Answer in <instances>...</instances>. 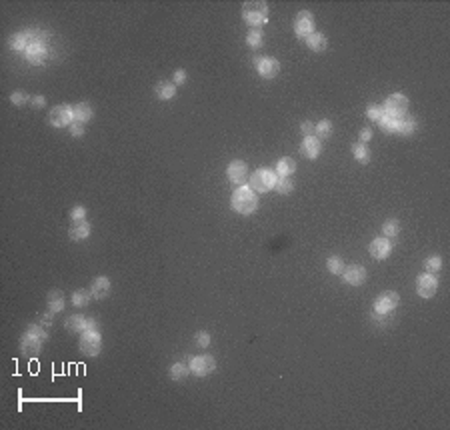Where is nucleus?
I'll return each instance as SVG.
<instances>
[{"label":"nucleus","mask_w":450,"mask_h":430,"mask_svg":"<svg viewBox=\"0 0 450 430\" xmlns=\"http://www.w3.org/2000/svg\"><path fill=\"white\" fill-rule=\"evenodd\" d=\"M46 338H48L46 328H42L40 324H30L20 338V352L26 358H36L42 352V346H44Z\"/></svg>","instance_id":"nucleus-1"},{"label":"nucleus","mask_w":450,"mask_h":430,"mask_svg":"<svg viewBox=\"0 0 450 430\" xmlns=\"http://www.w3.org/2000/svg\"><path fill=\"white\" fill-rule=\"evenodd\" d=\"M232 208L238 212V214H252L258 206V200H256V194L248 188V186H238L232 194Z\"/></svg>","instance_id":"nucleus-2"},{"label":"nucleus","mask_w":450,"mask_h":430,"mask_svg":"<svg viewBox=\"0 0 450 430\" xmlns=\"http://www.w3.org/2000/svg\"><path fill=\"white\" fill-rule=\"evenodd\" d=\"M242 18L246 24H250L254 28L262 26L268 20V4L258 2V0H254V2H244L242 4Z\"/></svg>","instance_id":"nucleus-3"},{"label":"nucleus","mask_w":450,"mask_h":430,"mask_svg":"<svg viewBox=\"0 0 450 430\" xmlns=\"http://www.w3.org/2000/svg\"><path fill=\"white\" fill-rule=\"evenodd\" d=\"M274 182H276V174L270 170V168H260L256 170L254 174H250L248 178V188L252 192H268L270 188H274Z\"/></svg>","instance_id":"nucleus-4"},{"label":"nucleus","mask_w":450,"mask_h":430,"mask_svg":"<svg viewBox=\"0 0 450 430\" xmlns=\"http://www.w3.org/2000/svg\"><path fill=\"white\" fill-rule=\"evenodd\" d=\"M384 114L390 116V118H404L406 112H408V98L400 92L388 96V100L384 102Z\"/></svg>","instance_id":"nucleus-5"},{"label":"nucleus","mask_w":450,"mask_h":430,"mask_svg":"<svg viewBox=\"0 0 450 430\" xmlns=\"http://www.w3.org/2000/svg\"><path fill=\"white\" fill-rule=\"evenodd\" d=\"M102 350V336L98 330H84L80 338V352L86 356H96Z\"/></svg>","instance_id":"nucleus-6"},{"label":"nucleus","mask_w":450,"mask_h":430,"mask_svg":"<svg viewBox=\"0 0 450 430\" xmlns=\"http://www.w3.org/2000/svg\"><path fill=\"white\" fill-rule=\"evenodd\" d=\"M48 124L56 126V128H66L74 122V114H72V108L66 106V104H60V106H54L50 112H48Z\"/></svg>","instance_id":"nucleus-7"},{"label":"nucleus","mask_w":450,"mask_h":430,"mask_svg":"<svg viewBox=\"0 0 450 430\" xmlns=\"http://www.w3.org/2000/svg\"><path fill=\"white\" fill-rule=\"evenodd\" d=\"M294 32L298 38H302V40H306V38L314 32V20H312V14L302 10V12H298L296 16V22H294Z\"/></svg>","instance_id":"nucleus-8"},{"label":"nucleus","mask_w":450,"mask_h":430,"mask_svg":"<svg viewBox=\"0 0 450 430\" xmlns=\"http://www.w3.org/2000/svg\"><path fill=\"white\" fill-rule=\"evenodd\" d=\"M396 306H398V294L392 290L382 292L376 300H374V312H376V314H388V312H392Z\"/></svg>","instance_id":"nucleus-9"},{"label":"nucleus","mask_w":450,"mask_h":430,"mask_svg":"<svg viewBox=\"0 0 450 430\" xmlns=\"http://www.w3.org/2000/svg\"><path fill=\"white\" fill-rule=\"evenodd\" d=\"M216 368V360L208 354H202V356H194L190 358V370L196 374V376H208L212 370Z\"/></svg>","instance_id":"nucleus-10"},{"label":"nucleus","mask_w":450,"mask_h":430,"mask_svg":"<svg viewBox=\"0 0 450 430\" xmlns=\"http://www.w3.org/2000/svg\"><path fill=\"white\" fill-rule=\"evenodd\" d=\"M254 66H256V70H258V74L262 76V78H274L276 74H278V70H280V64H278V60H274V58H268V56H262V58H254Z\"/></svg>","instance_id":"nucleus-11"},{"label":"nucleus","mask_w":450,"mask_h":430,"mask_svg":"<svg viewBox=\"0 0 450 430\" xmlns=\"http://www.w3.org/2000/svg\"><path fill=\"white\" fill-rule=\"evenodd\" d=\"M416 290H418V296H422V298H430V296H434L436 294V290H438V280H436V276L434 274H422V276H418V280H416Z\"/></svg>","instance_id":"nucleus-12"},{"label":"nucleus","mask_w":450,"mask_h":430,"mask_svg":"<svg viewBox=\"0 0 450 430\" xmlns=\"http://www.w3.org/2000/svg\"><path fill=\"white\" fill-rule=\"evenodd\" d=\"M342 276H344V282H346V284H350V286H360V284H364V280H366V270H364V266H360V264H350L348 268L342 270Z\"/></svg>","instance_id":"nucleus-13"},{"label":"nucleus","mask_w":450,"mask_h":430,"mask_svg":"<svg viewBox=\"0 0 450 430\" xmlns=\"http://www.w3.org/2000/svg\"><path fill=\"white\" fill-rule=\"evenodd\" d=\"M368 250H370V254H372L374 258L384 260V258H388V256H390V252H392V244H390V240H388L386 236H380V238H374V240L370 242Z\"/></svg>","instance_id":"nucleus-14"},{"label":"nucleus","mask_w":450,"mask_h":430,"mask_svg":"<svg viewBox=\"0 0 450 430\" xmlns=\"http://www.w3.org/2000/svg\"><path fill=\"white\" fill-rule=\"evenodd\" d=\"M226 174H228V180L232 184H244L246 176H248V170H246V164L242 160H232L226 168Z\"/></svg>","instance_id":"nucleus-15"},{"label":"nucleus","mask_w":450,"mask_h":430,"mask_svg":"<svg viewBox=\"0 0 450 430\" xmlns=\"http://www.w3.org/2000/svg\"><path fill=\"white\" fill-rule=\"evenodd\" d=\"M24 52H26L28 62H34V64H40V62L46 58V54H48V52H46V46H44L42 42H38V40H32Z\"/></svg>","instance_id":"nucleus-16"},{"label":"nucleus","mask_w":450,"mask_h":430,"mask_svg":"<svg viewBox=\"0 0 450 430\" xmlns=\"http://www.w3.org/2000/svg\"><path fill=\"white\" fill-rule=\"evenodd\" d=\"M320 148H322V146H320V140H318L316 136H304L302 144H300V152H302L306 158H310V160L318 158Z\"/></svg>","instance_id":"nucleus-17"},{"label":"nucleus","mask_w":450,"mask_h":430,"mask_svg":"<svg viewBox=\"0 0 450 430\" xmlns=\"http://www.w3.org/2000/svg\"><path fill=\"white\" fill-rule=\"evenodd\" d=\"M68 234L72 240H84L90 236V224L86 220H76V222H72Z\"/></svg>","instance_id":"nucleus-18"},{"label":"nucleus","mask_w":450,"mask_h":430,"mask_svg":"<svg viewBox=\"0 0 450 430\" xmlns=\"http://www.w3.org/2000/svg\"><path fill=\"white\" fill-rule=\"evenodd\" d=\"M90 292H92V298H98V300L106 298L108 292H110V280H108L106 276H98V278L92 282Z\"/></svg>","instance_id":"nucleus-19"},{"label":"nucleus","mask_w":450,"mask_h":430,"mask_svg":"<svg viewBox=\"0 0 450 430\" xmlns=\"http://www.w3.org/2000/svg\"><path fill=\"white\" fill-rule=\"evenodd\" d=\"M72 114H74V122L86 124L92 118V108H90V104L82 102V104H76V106L72 108Z\"/></svg>","instance_id":"nucleus-20"},{"label":"nucleus","mask_w":450,"mask_h":430,"mask_svg":"<svg viewBox=\"0 0 450 430\" xmlns=\"http://www.w3.org/2000/svg\"><path fill=\"white\" fill-rule=\"evenodd\" d=\"M64 326H66V328H68V332H72V334H76V332H84V328H86V318H84V316H80V314H72V316H68V318H66Z\"/></svg>","instance_id":"nucleus-21"},{"label":"nucleus","mask_w":450,"mask_h":430,"mask_svg":"<svg viewBox=\"0 0 450 430\" xmlns=\"http://www.w3.org/2000/svg\"><path fill=\"white\" fill-rule=\"evenodd\" d=\"M294 170H296V162H294V158H290V156H284V158H280L276 162V176H288L290 178V174Z\"/></svg>","instance_id":"nucleus-22"},{"label":"nucleus","mask_w":450,"mask_h":430,"mask_svg":"<svg viewBox=\"0 0 450 430\" xmlns=\"http://www.w3.org/2000/svg\"><path fill=\"white\" fill-rule=\"evenodd\" d=\"M46 304H48V310L52 312V314H56V312H62V308H64V296H62V292L60 290L48 292Z\"/></svg>","instance_id":"nucleus-23"},{"label":"nucleus","mask_w":450,"mask_h":430,"mask_svg":"<svg viewBox=\"0 0 450 430\" xmlns=\"http://www.w3.org/2000/svg\"><path fill=\"white\" fill-rule=\"evenodd\" d=\"M306 44L314 50V52H322L326 48V36L322 32H312L308 38H306Z\"/></svg>","instance_id":"nucleus-24"},{"label":"nucleus","mask_w":450,"mask_h":430,"mask_svg":"<svg viewBox=\"0 0 450 430\" xmlns=\"http://www.w3.org/2000/svg\"><path fill=\"white\" fill-rule=\"evenodd\" d=\"M414 130H416V118H414V116H404V118H400V126H398L396 134L410 136Z\"/></svg>","instance_id":"nucleus-25"},{"label":"nucleus","mask_w":450,"mask_h":430,"mask_svg":"<svg viewBox=\"0 0 450 430\" xmlns=\"http://www.w3.org/2000/svg\"><path fill=\"white\" fill-rule=\"evenodd\" d=\"M188 372H190V366H186V364H182V362H176V364H172V368H170V378H172L174 382H182L186 376H188Z\"/></svg>","instance_id":"nucleus-26"},{"label":"nucleus","mask_w":450,"mask_h":430,"mask_svg":"<svg viewBox=\"0 0 450 430\" xmlns=\"http://www.w3.org/2000/svg\"><path fill=\"white\" fill-rule=\"evenodd\" d=\"M378 124H380V128L384 130V132H390V134H396L398 132V126H400V118H390V116H382V118L378 120Z\"/></svg>","instance_id":"nucleus-27"},{"label":"nucleus","mask_w":450,"mask_h":430,"mask_svg":"<svg viewBox=\"0 0 450 430\" xmlns=\"http://www.w3.org/2000/svg\"><path fill=\"white\" fill-rule=\"evenodd\" d=\"M174 94H176V84H172V82H164V84L156 86V96L160 100H170V98H174Z\"/></svg>","instance_id":"nucleus-28"},{"label":"nucleus","mask_w":450,"mask_h":430,"mask_svg":"<svg viewBox=\"0 0 450 430\" xmlns=\"http://www.w3.org/2000/svg\"><path fill=\"white\" fill-rule=\"evenodd\" d=\"M352 152H354V158H356L360 164H366V162H370V150L366 148V144H362V142L354 144Z\"/></svg>","instance_id":"nucleus-29"},{"label":"nucleus","mask_w":450,"mask_h":430,"mask_svg":"<svg viewBox=\"0 0 450 430\" xmlns=\"http://www.w3.org/2000/svg\"><path fill=\"white\" fill-rule=\"evenodd\" d=\"M382 232H384V236H386V238H394V236H398V232H400V222H398L396 218L386 220V222L382 224Z\"/></svg>","instance_id":"nucleus-30"},{"label":"nucleus","mask_w":450,"mask_h":430,"mask_svg":"<svg viewBox=\"0 0 450 430\" xmlns=\"http://www.w3.org/2000/svg\"><path fill=\"white\" fill-rule=\"evenodd\" d=\"M90 298H92V292L90 290H76L72 294V304L74 306H78V308H82V306H86L88 302H90Z\"/></svg>","instance_id":"nucleus-31"},{"label":"nucleus","mask_w":450,"mask_h":430,"mask_svg":"<svg viewBox=\"0 0 450 430\" xmlns=\"http://www.w3.org/2000/svg\"><path fill=\"white\" fill-rule=\"evenodd\" d=\"M28 36H30L28 32L12 36V40H10V46H12L14 50H26V48H28V44H30V40H28Z\"/></svg>","instance_id":"nucleus-32"},{"label":"nucleus","mask_w":450,"mask_h":430,"mask_svg":"<svg viewBox=\"0 0 450 430\" xmlns=\"http://www.w3.org/2000/svg\"><path fill=\"white\" fill-rule=\"evenodd\" d=\"M274 188H276L280 194H290V192H292V188H294V184H292V180H290L288 176H276Z\"/></svg>","instance_id":"nucleus-33"},{"label":"nucleus","mask_w":450,"mask_h":430,"mask_svg":"<svg viewBox=\"0 0 450 430\" xmlns=\"http://www.w3.org/2000/svg\"><path fill=\"white\" fill-rule=\"evenodd\" d=\"M326 268L332 272V274H342V270H344V262L340 256H330L326 260Z\"/></svg>","instance_id":"nucleus-34"},{"label":"nucleus","mask_w":450,"mask_h":430,"mask_svg":"<svg viewBox=\"0 0 450 430\" xmlns=\"http://www.w3.org/2000/svg\"><path fill=\"white\" fill-rule=\"evenodd\" d=\"M314 132H316V138H328L332 134V122L330 120H320L316 126H314Z\"/></svg>","instance_id":"nucleus-35"},{"label":"nucleus","mask_w":450,"mask_h":430,"mask_svg":"<svg viewBox=\"0 0 450 430\" xmlns=\"http://www.w3.org/2000/svg\"><path fill=\"white\" fill-rule=\"evenodd\" d=\"M246 42H248L250 48H258L262 44V32H260V28H252L246 34Z\"/></svg>","instance_id":"nucleus-36"},{"label":"nucleus","mask_w":450,"mask_h":430,"mask_svg":"<svg viewBox=\"0 0 450 430\" xmlns=\"http://www.w3.org/2000/svg\"><path fill=\"white\" fill-rule=\"evenodd\" d=\"M424 268H426L428 274H434V272H438V270L442 268V258H440V256H430V258H426Z\"/></svg>","instance_id":"nucleus-37"},{"label":"nucleus","mask_w":450,"mask_h":430,"mask_svg":"<svg viewBox=\"0 0 450 430\" xmlns=\"http://www.w3.org/2000/svg\"><path fill=\"white\" fill-rule=\"evenodd\" d=\"M366 116H368L370 120H376L378 122L382 116H384V108L382 106H376V104H370L368 110H366Z\"/></svg>","instance_id":"nucleus-38"},{"label":"nucleus","mask_w":450,"mask_h":430,"mask_svg":"<svg viewBox=\"0 0 450 430\" xmlns=\"http://www.w3.org/2000/svg\"><path fill=\"white\" fill-rule=\"evenodd\" d=\"M194 340H196V344H198L200 348H206V346L210 344V334L204 332V330H200V332L194 334Z\"/></svg>","instance_id":"nucleus-39"},{"label":"nucleus","mask_w":450,"mask_h":430,"mask_svg":"<svg viewBox=\"0 0 450 430\" xmlns=\"http://www.w3.org/2000/svg\"><path fill=\"white\" fill-rule=\"evenodd\" d=\"M84 216H86V208H84V206H74V208H72V212H70L72 222H76V220H84Z\"/></svg>","instance_id":"nucleus-40"},{"label":"nucleus","mask_w":450,"mask_h":430,"mask_svg":"<svg viewBox=\"0 0 450 430\" xmlns=\"http://www.w3.org/2000/svg\"><path fill=\"white\" fill-rule=\"evenodd\" d=\"M52 316H54V314H52V312L48 310L46 314H40V316H38V320H36V324H40L42 328H50V324H52Z\"/></svg>","instance_id":"nucleus-41"},{"label":"nucleus","mask_w":450,"mask_h":430,"mask_svg":"<svg viewBox=\"0 0 450 430\" xmlns=\"http://www.w3.org/2000/svg\"><path fill=\"white\" fill-rule=\"evenodd\" d=\"M10 100H12V104H16V106H24V104L28 102V96H26L24 92H14V94L10 96Z\"/></svg>","instance_id":"nucleus-42"},{"label":"nucleus","mask_w":450,"mask_h":430,"mask_svg":"<svg viewBox=\"0 0 450 430\" xmlns=\"http://www.w3.org/2000/svg\"><path fill=\"white\" fill-rule=\"evenodd\" d=\"M70 132H72V136H82V134H84V124L72 122V124H70Z\"/></svg>","instance_id":"nucleus-43"},{"label":"nucleus","mask_w":450,"mask_h":430,"mask_svg":"<svg viewBox=\"0 0 450 430\" xmlns=\"http://www.w3.org/2000/svg\"><path fill=\"white\" fill-rule=\"evenodd\" d=\"M300 130H302V134H304V136H312V134H314V124L306 120V122L300 124Z\"/></svg>","instance_id":"nucleus-44"},{"label":"nucleus","mask_w":450,"mask_h":430,"mask_svg":"<svg viewBox=\"0 0 450 430\" xmlns=\"http://www.w3.org/2000/svg\"><path fill=\"white\" fill-rule=\"evenodd\" d=\"M184 80H186V72L182 70V68H178L176 72H174V84H184Z\"/></svg>","instance_id":"nucleus-45"},{"label":"nucleus","mask_w":450,"mask_h":430,"mask_svg":"<svg viewBox=\"0 0 450 430\" xmlns=\"http://www.w3.org/2000/svg\"><path fill=\"white\" fill-rule=\"evenodd\" d=\"M44 104H46V98H44L42 94H38V96L32 98V106H34V108H42Z\"/></svg>","instance_id":"nucleus-46"},{"label":"nucleus","mask_w":450,"mask_h":430,"mask_svg":"<svg viewBox=\"0 0 450 430\" xmlns=\"http://www.w3.org/2000/svg\"><path fill=\"white\" fill-rule=\"evenodd\" d=\"M370 138H372V130H370V128H362V130H360V142L366 144Z\"/></svg>","instance_id":"nucleus-47"},{"label":"nucleus","mask_w":450,"mask_h":430,"mask_svg":"<svg viewBox=\"0 0 450 430\" xmlns=\"http://www.w3.org/2000/svg\"><path fill=\"white\" fill-rule=\"evenodd\" d=\"M84 330H98V324L94 318H86V328Z\"/></svg>","instance_id":"nucleus-48"}]
</instances>
